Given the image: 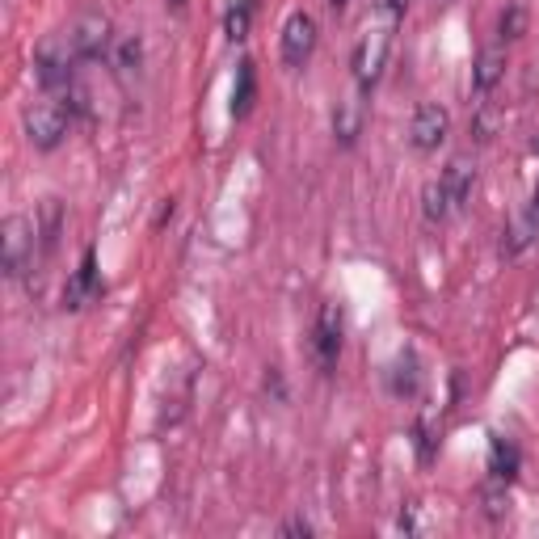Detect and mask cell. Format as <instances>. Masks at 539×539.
<instances>
[{"label":"cell","instance_id":"2","mask_svg":"<svg viewBox=\"0 0 539 539\" xmlns=\"http://www.w3.org/2000/svg\"><path fill=\"white\" fill-rule=\"evenodd\" d=\"M64 38H68V47H72V55L81 59V64H89V59H102V55L114 47L110 17L97 13V9L76 13L72 22H68V30H64Z\"/></svg>","mask_w":539,"mask_h":539},{"label":"cell","instance_id":"26","mask_svg":"<svg viewBox=\"0 0 539 539\" xmlns=\"http://www.w3.org/2000/svg\"><path fill=\"white\" fill-rule=\"evenodd\" d=\"M283 535H312V523H308V518H287V523H283Z\"/></svg>","mask_w":539,"mask_h":539},{"label":"cell","instance_id":"10","mask_svg":"<svg viewBox=\"0 0 539 539\" xmlns=\"http://www.w3.org/2000/svg\"><path fill=\"white\" fill-rule=\"evenodd\" d=\"M443 190H447V198H451V211H459V207H468V198H472V182H476V169H472V161L468 156H455V161L443 169Z\"/></svg>","mask_w":539,"mask_h":539},{"label":"cell","instance_id":"16","mask_svg":"<svg viewBox=\"0 0 539 539\" xmlns=\"http://www.w3.org/2000/svg\"><path fill=\"white\" fill-rule=\"evenodd\" d=\"M257 102V68L253 59H241V68H236V89H232V114L245 118Z\"/></svg>","mask_w":539,"mask_h":539},{"label":"cell","instance_id":"25","mask_svg":"<svg viewBox=\"0 0 539 539\" xmlns=\"http://www.w3.org/2000/svg\"><path fill=\"white\" fill-rule=\"evenodd\" d=\"M379 13H384L388 22L396 26V22H401V17L409 13V0H379Z\"/></svg>","mask_w":539,"mask_h":539},{"label":"cell","instance_id":"15","mask_svg":"<svg viewBox=\"0 0 539 539\" xmlns=\"http://www.w3.org/2000/svg\"><path fill=\"white\" fill-rule=\"evenodd\" d=\"M38 245H43V253H51L59 245V232H64V207H59V198H47L43 207H38Z\"/></svg>","mask_w":539,"mask_h":539},{"label":"cell","instance_id":"28","mask_svg":"<svg viewBox=\"0 0 539 539\" xmlns=\"http://www.w3.org/2000/svg\"><path fill=\"white\" fill-rule=\"evenodd\" d=\"M527 219H531V228H535V236H539V186H535L531 203H527Z\"/></svg>","mask_w":539,"mask_h":539},{"label":"cell","instance_id":"9","mask_svg":"<svg viewBox=\"0 0 539 539\" xmlns=\"http://www.w3.org/2000/svg\"><path fill=\"white\" fill-rule=\"evenodd\" d=\"M97 291H102V278H97V253L85 249L81 270L72 274V283H68V291H64V308H85Z\"/></svg>","mask_w":539,"mask_h":539},{"label":"cell","instance_id":"13","mask_svg":"<svg viewBox=\"0 0 539 539\" xmlns=\"http://www.w3.org/2000/svg\"><path fill=\"white\" fill-rule=\"evenodd\" d=\"M388 388H392V396H417V388H422V367H417V354L413 350L396 354L392 375H388Z\"/></svg>","mask_w":539,"mask_h":539},{"label":"cell","instance_id":"3","mask_svg":"<svg viewBox=\"0 0 539 539\" xmlns=\"http://www.w3.org/2000/svg\"><path fill=\"white\" fill-rule=\"evenodd\" d=\"M72 127V110L68 102H34L26 110V135H30V144L38 152H51L64 144V135Z\"/></svg>","mask_w":539,"mask_h":539},{"label":"cell","instance_id":"29","mask_svg":"<svg viewBox=\"0 0 539 539\" xmlns=\"http://www.w3.org/2000/svg\"><path fill=\"white\" fill-rule=\"evenodd\" d=\"M169 219H173V198H169V203L161 207V215H156V228H165V224H169Z\"/></svg>","mask_w":539,"mask_h":539},{"label":"cell","instance_id":"14","mask_svg":"<svg viewBox=\"0 0 539 539\" xmlns=\"http://www.w3.org/2000/svg\"><path fill=\"white\" fill-rule=\"evenodd\" d=\"M489 476H497V481H506V485L518 476V447L502 434L489 438Z\"/></svg>","mask_w":539,"mask_h":539},{"label":"cell","instance_id":"24","mask_svg":"<svg viewBox=\"0 0 539 539\" xmlns=\"http://www.w3.org/2000/svg\"><path fill=\"white\" fill-rule=\"evenodd\" d=\"M396 527H401L405 535H417V531H422V506L409 502V506L401 510V518H396Z\"/></svg>","mask_w":539,"mask_h":539},{"label":"cell","instance_id":"5","mask_svg":"<svg viewBox=\"0 0 539 539\" xmlns=\"http://www.w3.org/2000/svg\"><path fill=\"white\" fill-rule=\"evenodd\" d=\"M34 241H38V228L34 219L26 215H9L0 224V245H5V274L9 278H22L34 262Z\"/></svg>","mask_w":539,"mask_h":539},{"label":"cell","instance_id":"18","mask_svg":"<svg viewBox=\"0 0 539 539\" xmlns=\"http://www.w3.org/2000/svg\"><path fill=\"white\" fill-rule=\"evenodd\" d=\"M358 131H363V106H358V102H342V106H337V114H333V135H337V144L350 148L354 139H358Z\"/></svg>","mask_w":539,"mask_h":539},{"label":"cell","instance_id":"22","mask_svg":"<svg viewBox=\"0 0 539 539\" xmlns=\"http://www.w3.org/2000/svg\"><path fill=\"white\" fill-rule=\"evenodd\" d=\"M497 34H502V43H514V38L527 34V9L523 5H506L502 17H497Z\"/></svg>","mask_w":539,"mask_h":539},{"label":"cell","instance_id":"8","mask_svg":"<svg viewBox=\"0 0 539 539\" xmlns=\"http://www.w3.org/2000/svg\"><path fill=\"white\" fill-rule=\"evenodd\" d=\"M447 131H451V114L443 106H434V102L417 110L413 123H409V139H413L417 152H434L447 139Z\"/></svg>","mask_w":539,"mask_h":539},{"label":"cell","instance_id":"20","mask_svg":"<svg viewBox=\"0 0 539 539\" xmlns=\"http://www.w3.org/2000/svg\"><path fill=\"white\" fill-rule=\"evenodd\" d=\"M481 510H485V518H493V523L510 514V489H506V481L489 476V485L481 489Z\"/></svg>","mask_w":539,"mask_h":539},{"label":"cell","instance_id":"27","mask_svg":"<svg viewBox=\"0 0 539 539\" xmlns=\"http://www.w3.org/2000/svg\"><path fill=\"white\" fill-rule=\"evenodd\" d=\"M417 447H422V459H430V451H434V438H430V426H426V422L417 426Z\"/></svg>","mask_w":539,"mask_h":539},{"label":"cell","instance_id":"23","mask_svg":"<svg viewBox=\"0 0 539 539\" xmlns=\"http://www.w3.org/2000/svg\"><path fill=\"white\" fill-rule=\"evenodd\" d=\"M249 22H253V0H241L236 9H228V17H224V34L232 38V43H241V38L249 34Z\"/></svg>","mask_w":539,"mask_h":539},{"label":"cell","instance_id":"21","mask_svg":"<svg viewBox=\"0 0 539 539\" xmlns=\"http://www.w3.org/2000/svg\"><path fill=\"white\" fill-rule=\"evenodd\" d=\"M422 211H426L430 224H443V219L451 215V198H447L443 182H430V186L422 190Z\"/></svg>","mask_w":539,"mask_h":539},{"label":"cell","instance_id":"31","mask_svg":"<svg viewBox=\"0 0 539 539\" xmlns=\"http://www.w3.org/2000/svg\"><path fill=\"white\" fill-rule=\"evenodd\" d=\"M531 156H539V135H535V139H531Z\"/></svg>","mask_w":539,"mask_h":539},{"label":"cell","instance_id":"32","mask_svg":"<svg viewBox=\"0 0 539 539\" xmlns=\"http://www.w3.org/2000/svg\"><path fill=\"white\" fill-rule=\"evenodd\" d=\"M169 5H173V9H182V5H186V0H169Z\"/></svg>","mask_w":539,"mask_h":539},{"label":"cell","instance_id":"4","mask_svg":"<svg viewBox=\"0 0 539 539\" xmlns=\"http://www.w3.org/2000/svg\"><path fill=\"white\" fill-rule=\"evenodd\" d=\"M388 47H392V26H371L363 34V43L354 47V81L363 93H371L379 85V76H384Z\"/></svg>","mask_w":539,"mask_h":539},{"label":"cell","instance_id":"12","mask_svg":"<svg viewBox=\"0 0 539 539\" xmlns=\"http://www.w3.org/2000/svg\"><path fill=\"white\" fill-rule=\"evenodd\" d=\"M506 76V51H481L476 55V68H472V93L476 97H489L497 89V81Z\"/></svg>","mask_w":539,"mask_h":539},{"label":"cell","instance_id":"1","mask_svg":"<svg viewBox=\"0 0 539 539\" xmlns=\"http://www.w3.org/2000/svg\"><path fill=\"white\" fill-rule=\"evenodd\" d=\"M76 64H81V59L72 55L64 34H47L43 43L34 47V76L47 93H68V85L76 81V72H72Z\"/></svg>","mask_w":539,"mask_h":539},{"label":"cell","instance_id":"19","mask_svg":"<svg viewBox=\"0 0 539 539\" xmlns=\"http://www.w3.org/2000/svg\"><path fill=\"white\" fill-rule=\"evenodd\" d=\"M502 110H497L493 102H481V106H476L472 110V139H476V144H489V139L497 135V127H502Z\"/></svg>","mask_w":539,"mask_h":539},{"label":"cell","instance_id":"7","mask_svg":"<svg viewBox=\"0 0 539 539\" xmlns=\"http://www.w3.org/2000/svg\"><path fill=\"white\" fill-rule=\"evenodd\" d=\"M316 47V17L312 13H291L287 26H283V64L287 68H304V59Z\"/></svg>","mask_w":539,"mask_h":539},{"label":"cell","instance_id":"11","mask_svg":"<svg viewBox=\"0 0 539 539\" xmlns=\"http://www.w3.org/2000/svg\"><path fill=\"white\" fill-rule=\"evenodd\" d=\"M110 59H114V72L123 76V81H131V76H139V68H144V38H139L135 30L118 34L114 47H110Z\"/></svg>","mask_w":539,"mask_h":539},{"label":"cell","instance_id":"30","mask_svg":"<svg viewBox=\"0 0 539 539\" xmlns=\"http://www.w3.org/2000/svg\"><path fill=\"white\" fill-rule=\"evenodd\" d=\"M329 9H333V13H346V9H350V0H329Z\"/></svg>","mask_w":539,"mask_h":539},{"label":"cell","instance_id":"17","mask_svg":"<svg viewBox=\"0 0 539 539\" xmlns=\"http://www.w3.org/2000/svg\"><path fill=\"white\" fill-rule=\"evenodd\" d=\"M531 245H535V228H531L527 211H518L510 224H506V232H502V253L506 257H523Z\"/></svg>","mask_w":539,"mask_h":539},{"label":"cell","instance_id":"6","mask_svg":"<svg viewBox=\"0 0 539 539\" xmlns=\"http://www.w3.org/2000/svg\"><path fill=\"white\" fill-rule=\"evenodd\" d=\"M312 354H316V367L325 375L337 367V354H342V308L337 304H321V312H316Z\"/></svg>","mask_w":539,"mask_h":539}]
</instances>
